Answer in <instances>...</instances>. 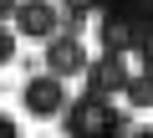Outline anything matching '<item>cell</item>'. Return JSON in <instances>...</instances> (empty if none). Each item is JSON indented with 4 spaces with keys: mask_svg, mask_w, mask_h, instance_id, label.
<instances>
[{
    "mask_svg": "<svg viewBox=\"0 0 153 138\" xmlns=\"http://www.w3.org/2000/svg\"><path fill=\"white\" fill-rule=\"evenodd\" d=\"M10 61H16V31L0 21V66H10Z\"/></svg>",
    "mask_w": 153,
    "mask_h": 138,
    "instance_id": "cell-10",
    "label": "cell"
},
{
    "mask_svg": "<svg viewBox=\"0 0 153 138\" xmlns=\"http://www.w3.org/2000/svg\"><path fill=\"white\" fill-rule=\"evenodd\" d=\"M138 61H143V72H153V36H143V46H138Z\"/></svg>",
    "mask_w": 153,
    "mask_h": 138,
    "instance_id": "cell-11",
    "label": "cell"
},
{
    "mask_svg": "<svg viewBox=\"0 0 153 138\" xmlns=\"http://www.w3.org/2000/svg\"><path fill=\"white\" fill-rule=\"evenodd\" d=\"M97 10H117V16H128L143 36H153V0H97Z\"/></svg>",
    "mask_w": 153,
    "mask_h": 138,
    "instance_id": "cell-7",
    "label": "cell"
},
{
    "mask_svg": "<svg viewBox=\"0 0 153 138\" xmlns=\"http://www.w3.org/2000/svg\"><path fill=\"white\" fill-rule=\"evenodd\" d=\"M92 5H97V0H61V16H66V21H87Z\"/></svg>",
    "mask_w": 153,
    "mask_h": 138,
    "instance_id": "cell-9",
    "label": "cell"
},
{
    "mask_svg": "<svg viewBox=\"0 0 153 138\" xmlns=\"http://www.w3.org/2000/svg\"><path fill=\"white\" fill-rule=\"evenodd\" d=\"M21 107H26L31 118H56V113L66 107V87H61V77H56V72H36V77H26V82H21Z\"/></svg>",
    "mask_w": 153,
    "mask_h": 138,
    "instance_id": "cell-2",
    "label": "cell"
},
{
    "mask_svg": "<svg viewBox=\"0 0 153 138\" xmlns=\"http://www.w3.org/2000/svg\"><path fill=\"white\" fill-rule=\"evenodd\" d=\"M123 138H153V128H148V123H128V128H123Z\"/></svg>",
    "mask_w": 153,
    "mask_h": 138,
    "instance_id": "cell-12",
    "label": "cell"
},
{
    "mask_svg": "<svg viewBox=\"0 0 153 138\" xmlns=\"http://www.w3.org/2000/svg\"><path fill=\"white\" fill-rule=\"evenodd\" d=\"M16 36H31V41H46L61 31V5L51 0H16Z\"/></svg>",
    "mask_w": 153,
    "mask_h": 138,
    "instance_id": "cell-3",
    "label": "cell"
},
{
    "mask_svg": "<svg viewBox=\"0 0 153 138\" xmlns=\"http://www.w3.org/2000/svg\"><path fill=\"white\" fill-rule=\"evenodd\" d=\"M10 10H16V0H0V21H10Z\"/></svg>",
    "mask_w": 153,
    "mask_h": 138,
    "instance_id": "cell-14",
    "label": "cell"
},
{
    "mask_svg": "<svg viewBox=\"0 0 153 138\" xmlns=\"http://www.w3.org/2000/svg\"><path fill=\"white\" fill-rule=\"evenodd\" d=\"M128 82H133V66H128V56H123V51H102L97 61H87V87H92V92L117 97Z\"/></svg>",
    "mask_w": 153,
    "mask_h": 138,
    "instance_id": "cell-5",
    "label": "cell"
},
{
    "mask_svg": "<svg viewBox=\"0 0 153 138\" xmlns=\"http://www.w3.org/2000/svg\"><path fill=\"white\" fill-rule=\"evenodd\" d=\"M123 97L133 107H153V72H133V82L123 87Z\"/></svg>",
    "mask_w": 153,
    "mask_h": 138,
    "instance_id": "cell-8",
    "label": "cell"
},
{
    "mask_svg": "<svg viewBox=\"0 0 153 138\" xmlns=\"http://www.w3.org/2000/svg\"><path fill=\"white\" fill-rule=\"evenodd\" d=\"M97 46L102 51H138L143 46V31L128 21V16H117V10H102V21H97Z\"/></svg>",
    "mask_w": 153,
    "mask_h": 138,
    "instance_id": "cell-6",
    "label": "cell"
},
{
    "mask_svg": "<svg viewBox=\"0 0 153 138\" xmlns=\"http://www.w3.org/2000/svg\"><path fill=\"white\" fill-rule=\"evenodd\" d=\"M0 138H21V128H16V123H10L5 113H0Z\"/></svg>",
    "mask_w": 153,
    "mask_h": 138,
    "instance_id": "cell-13",
    "label": "cell"
},
{
    "mask_svg": "<svg viewBox=\"0 0 153 138\" xmlns=\"http://www.w3.org/2000/svg\"><path fill=\"white\" fill-rule=\"evenodd\" d=\"M46 72H56V77H82V72H87V41H82V36H66V31L46 36Z\"/></svg>",
    "mask_w": 153,
    "mask_h": 138,
    "instance_id": "cell-4",
    "label": "cell"
},
{
    "mask_svg": "<svg viewBox=\"0 0 153 138\" xmlns=\"http://www.w3.org/2000/svg\"><path fill=\"white\" fill-rule=\"evenodd\" d=\"M61 128H66V138H123L128 118H123V107L107 92H92L87 87L76 102L61 107Z\"/></svg>",
    "mask_w": 153,
    "mask_h": 138,
    "instance_id": "cell-1",
    "label": "cell"
}]
</instances>
